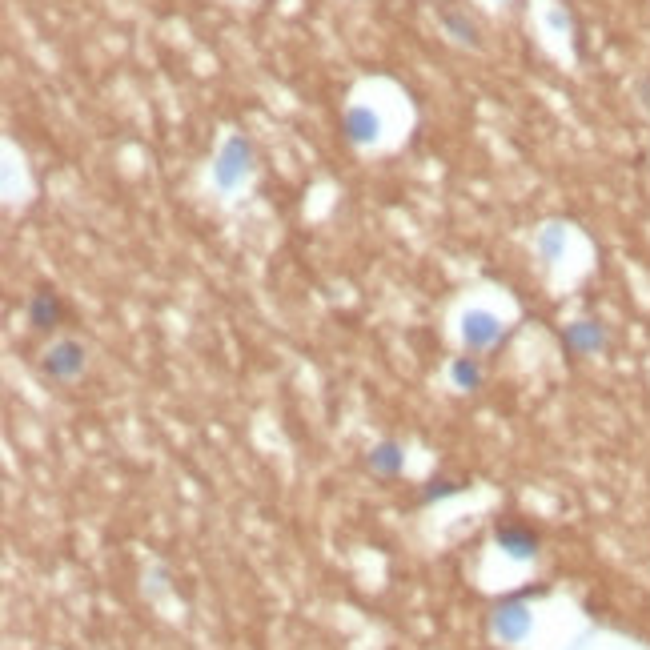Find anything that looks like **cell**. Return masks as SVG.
I'll return each instance as SVG.
<instances>
[{
  "mask_svg": "<svg viewBox=\"0 0 650 650\" xmlns=\"http://www.w3.org/2000/svg\"><path fill=\"white\" fill-rule=\"evenodd\" d=\"M25 317H29V325L37 334H53V330H61V325H65L69 305H65V297L53 285H41V289H33V297L25 305Z\"/></svg>",
  "mask_w": 650,
  "mask_h": 650,
  "instance_id": "obj_4",
  "label": "cell"
},
{
  "mask_svg": "<svg viewBox=\"0 0 650 650\" xmlns=\"http://www.w3.org/2000/svg\"><path fill=\"white\" fill-rule=\"evenodd\" d=\"M494 542L510 562H534L542 554V534L530 522H518V518H498L494 522Z\"/></svg>",
  "mask_w": 650,
  "mask_h": 650,
  "instance_id": "obj_3",
  "label": "cell"
},
{
  "mask_svg": "<svg viewBox=\"0 0 650 650\" xmlns=\"http://www.w3.org/2000/svg\"><path fill=\"white\" fill-rule=\"evenodd\" d=\"M610 346V330L602 321H574L562 330V350L574 354V358H590V354H602Z\"/></svg>",
  "mask_w": 650,
  "mask_h": 650,
  "instance_id": "obj_5",
  "label": "cell"
},
{
  "mask_svg": "<svg viewBox=\"0 0 650 650\" xmlns=\"http://www.w3.org/2000/svg\"><path fill=\"white\" fill-rule=\"evenodd\" d=\"M462 490H466V482H458V478H430L418 502H422V506H434V502H446V498H454V494H462Z\"/></svg>",
  "mask_w": 650,
  "mask_h": 650,
  "instance_id": "obj_10",
  "label": "cell"
},
{
  "mask_svg": "<svg viewBox=\"0 0 650 650\" xmlns=\"http://www.w3.org/2000/svg\"><path fill=\"white\" fill-rule=\"evenodd\" d=\"M558 249H562V233L550 229V233L542 237V253H546V257H558Z\"/></svg>",
  "mask_w": 650,
  "mask_h": 650,
  "instance_id": "obj_13",
  "label": "cell"
},
{
  "mask_svg": "<svg viewBox=\"0 0 650 650\" xmlns=\"http://www.w3.org/2000/svg\"><path fill=\"white\" fill-rule=\"evenodd\" d=\"M530 626H534V614H530V606H526V590L502 598V602L490 610V630H494V638H502V642H510V646L526 642V638H530Z\"/></svg>",
  "mask_w": 650,
  "mask_h": 650,
  "instance_id": "obj_2",
  "label": "cell"
},
{
  "mask_svg": "<svg viewBox=\"0 0 650 650\" xmlns=\"http://www.w3.org/2000/svg\"><path fill=\"white\" fill-rule=\"evenodd\" d=\"M442 25H446L458 41H466V45H482V41H478V29H474L466 17H458V13H442Z\"/></svg>",
  "mask_w": 650,
  "mask_h": 650,
  "instance_id": "obj_12",
  "label": "cell"
},
{
  "mask_svg": "<svg viewBox=\"0 0 650 650\" xmlns=\"http://www.w3.org/2000/svg\"><path fill=\"white\" fill-rule=\"evenodd\" d=\"M366 470H370L374 478H382V482H394V478L406 470V450H402V442L386 438V442L370 446V454H366Z\"/></svg>",
  "mask_w": 650,
  "mask_h": 650,
  "instance_id": "obj_7",
  "label": "cell"
},
{
  "mask_svg": "<svg viewBox=\"0 0 650 650\" xmlns=\"http://www.w3.org/2000/svg\"><path fill=\"white\" fill-rule=\"evenodd\" d=\"M85 366H89V350H85L77 338H57V342L41 354V374H45L49 382H57V386L81 382Z\"/></svg>",
  "mask_w": 650,
  "mask_h": 650,
  "instance_id": "obj_1",
  "label": "cell"
},
{
  "mask_svg": "<svg viewBox=\"0 0 650 650\" xmlns=\"http://www.w3.org/2000/svg\"><path fill=\"white\" fill-rule=\"evenodd\" d=\"M245 173H249V145H245L241 137H233V141L221 149V157H217V165H213V177H217L221 189H233V185L245 181Z\"/></svg>",
  "mask_w": 650,
  "mask_h": 650,
  "instance_id": "obj_6",
  "label": "cell"
},
{
  "mask_svg": "<svg viewBox=\"0 0 650 650\" xmlns=\"http://www.w3.org/2000/svg\"><path fill=\"white\" fill-rule=\"evenodd\" d=\"M462 338H466L470 350H490V346L502 338V325H498L494 313L474 309V313H466V321H462Z\"/></svg>",
  "mask_w": 650,
  "mask_h": 650,
  "instance_id": "obj_8",
  "label": "cell"
},
{
  "mask_svg": "<svg viewBox=\"0 0 650 650\" xmlns=\"http://www.w3.org/2000/svg\"><path fill=\"white\" fill-rule=\"evenodd\" d=\"M346 133H350L354 141H370V137H378V117L366 113V109H354V113L346 117Z\"/></svg>",
  "mask_w": 650,
  "mask_h": 650,
  "instance_id": "obj_11",
  "label": "cell"
},
{
  "mask_svg": "<svg viewBox=\"0 0 650 650\" xmlns=\"http://www.w3.org/2000/svg\"><path fill=\"white\" fill-rule=\"evenodd\" d=\"M450 382L458 386V390H478L482 386V362L478 358H454L450 362Z\"/></svg>",
  "mask_w": 650,
  "mask_h": 650,
  "instance_id": "obj_9",
  "label": "cell"
}]
</instances>
